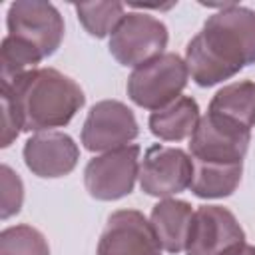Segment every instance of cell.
I'll list each match as a JSON object with an SVG mask.
<instances>
[{
    "label": "cell",
    "instance_id": "7a4b0ae2",
    "mask_svg": "<svg viewBox=\"0 0 255 255\" xmlns=\"http://www.w3.org/2000/svg\"><path fill=\"white\" fill-rule=\"evenodd\" d=\"M0 96L14 106L22 131L64 128L86 104L82 88L56 68H36L0 86Z\"/></svg>",
    "mask_w": 255,
    "mask_h": 255
},
{
    "label": "cell",
    "instance_id": "d6986e66",
    "mask_svg": "<svg viewBox=\"0 0 255 255\" xmlns=\"http://www.w3.org/2000/svg\"><path fill=\"white\" fill-rule=\"evenodd\" d=\"M0 255H50V245L36 227L22 223L2 229Z\"/></svg>",
    "mask_w": 255,
    "mask_h": 255
},
{
    "label": "cell",
    "instance_id": "7c38bea8",
    "mask_svg": "<svg viewBox=\"0 0 255 255\" xmlns=\"http://www.w3.org/2000/svg\"><path fill=\"white\" fill-rule=\"evenodd\" d=\"M26 167L44 179L68 175L80 157L78 143L64 131H38L30 135L22 149Z\"/></svg>",
    "mask_w": 255,
    "mask_h": 255
},
{
    "label": "cell",
    "instance_id": "ac0fdd59",
    "mask_svg": "<svg viewBox=\"0 0 255 255\" xmlns=\"http://www.w3.org/2000/svg\"><path fill=\"white\" fill-rule=\"evenodd\" d=\"M80 24L94 38H106L116 30V26L126 16L122 2H90L74 4Z\"/></svg>",
    "mask_w": 255,
    "mask_h": 255
},
{
    "label": "cell",
    "instance_id": "5b68a950",
    "mask_svg": "<svg viewBox=\"0 0 255 255\" xmlns=\"http://www.w3.org/2000/svg\"><path fill=\"white\" fill-rule=\"evenodd\" d=\"M139 177V145L106 151L88 161L84 169V185L94 199L116 201L133 191Z\"/></svg>",
    "mask_w": 255,
    "mask_h": 255
},
{
    "label": "cell",
    "instance_id": "7402d4cb",
    "mask_svg": "<svg viewBox=\"0 0 255 255\" xmlns=\"http://www.w3.org/2000/svg\"><path fill=\"white\" fill-rule=\"evenodd\" d=\"M233 255H255V247L253 245H249V243H245L237 253H233Z\"/></svg>",
    "mask_w": 255,
    "mask_h": 255
},
{
    "label": "cell",
    "instance_id": "30bf717a",
    "mask_svg": "<svg viewBox=\"0 0 255 255\" xmlns=\"http://www.w3.org/2000/svg\"><path fill=\"white\" fill-rule=\"evenodd\" d=\"M251 131L205 114L189 137V155L203 163H243Z\"/></svg>",
    "mask_w": 255,
    "mask_h": 255
},
{
    "label": "cell",
    "instance_id": "6da1fadb",
    "mask_svg": "<svg viewBox=\"0 0 255 255\" xmlns=\"http://www.w3.org/2000/svg\"><path fill=\"white\" fill-rule=\"evenodd\" d=\"M249 64H255V10L239 4H223L185 48L187 72L201 88L229 80Z\"/></svg>",
    "mask_w": 255,
    "mask_h": 255
},
{
    "label": "cell",
    "instance_id": "8fae6325",
    "mask_svg": "<svg viewBox=\"0 0 255 255\" xmlns=\"http://www.w3.org/2000/svg\"><path fill=\"white\" fill-rule=\"evenodd\" d=\"M96 255H161V245L141 211L118 209L108 217Z\"/></svg>",
    "mask_w": 255,
    "mask_h": 255
},
{
    "label": "cell",
    "instance_id": "52a82bcc",
    "mask_svg": "<svg viewBox=\"0 0 255 255\" xmlns=\"http://www.w3.org/2000/svg\"><path fill=\"white\" fill-rule=\"evenodd\" d=\"M8 34L32 44L44 58L52 56L64 40V18L50 2L18 0L6 14Z\"/></svg>",
    "mask_w": 255,
    "mask_h": 255
},
{
    "label": "cell",
    "instance_id": "4fadbf2b",
    "mask_svg": "<svg viewBox=\"0 0 255 255\" xmlns=\"http://www.w3.org/2000/svg\"><path fill=\"white\" fill-rule=\"evenodd\" d=\"M193 219V209L183 199H161L153 205L149 223L161 245V249L169 253L185 251L189 227Z\"/></svg>",
    "mask_w": 255,
    "mask_h": 255
},
{
    "label": "cell",
    "instance_id": "ffe728a7",
    "mask_svg": "<svg viewBox=\"0 0 255 255\" xmlns=\"http://www.w3.org/2000/svg\"><path fill=\"white\" fill-rule=\"evenodd\" d=\"M0 181H2V207H0V217L8 219L12 215H16L22 209V201H24V185L20 175L10 167V165H2L0 167Z\"/></svg>",
    "mask_w": 255,
    "mask_h": 255
},
{
    "label": "cell",
    "instance_id": "9c48e42d",
    "mask_svg": "<svg viewBox=\"0 0 255 255\" xmlns=\"http://www.w3.org/2000/svg\"><path fill=\"white\" fill-rule=\"evenodd\" d=\"M139 133L133 112L118 100L96 102L82 128V143L88 151H114L129 145Z\"/></svg>",
    "mask_w": 255,
    "mask_h": 255
},
{
    "label": "cell",
    "instance_id": "5bb4252c",
    "mask_svg": "<svg viewBox=\"0 0 255 255\" xmlns=\"http://www.w3.org/2000/svg\"><path fill=\"white\" fill-rule=\"evenodd\" d=\"M207 114L251 131L255 126V82L239 80L223 86L211 98Z\"/></svg>",
    "mask_w": 255,
    "mask_h": 255
},
{
    "label": "cell",
    "instance_id": "9a60e30c",
    "mask_svg": "<svg viewBox=\"0 0 255 255\" xmlns=\"http://www.w3.org/2000/svg\"><path fill=\"white\" fill-rule=\"evenodd\" d=\"M199 106L189 96H179L169 106L151 112L149 116V131L163 141H181L191 137L199 124Z\"/></svg>",
    "mask_w": 255,
    "mask_h": 255
},
{
    "label": "cell",
    "instance_id": "2e32d148",
    "mask_svg": "<svg viewBox=\"0 0 255 255\" xmlns=\"http://www.w3.org/2000/svg\"><path fill=\"white\" fill-rule=\"evenodd\" d=\"M243 173V163H203L193 161L191 191L201 199H219L231 195Z\"/></svg>",
    "mask_w": 255,
    "mask_h": 255
},
{
    "label": "cell",
    "instance_id": "8992f818",
    "mask_svg": "<svg viewBox=\"0 0 255 255\" xmlns=\"http://www.w3.org/2000/svg\"><path fill=\"white\" fill-rule=\"evenodd\" d=\"M245 245L237 217L221 205H201L193 211L185 255H233Z\"/></svg>",
    "mask_w": 255,
    "mask_h": 255
},
{
    "label": "cell",
    "instance_id": "3957f363",
    "mask_svg": "<svg viewBox=\"0 0 255 255\" xmlns=\"http://www.w3.org/2000/svg\"><path fill=\"white\" fill-rule=\"evenodd\" d=\"M187 66L173 52H163L161 56L133 68L128 78L129 100L145 110L157 112L179 98L187 86Z\"/></svg>",
    "mask_w": 255,
    "mask_h": 255
},
{
    "label": "cell",
    "instance_id": "ba28073f",
    "mask_svg": "<svg viewBox=\"0 0 255 255\" xmlns=\"http://www.w3.org/2000/svg\"><path fill=\"white\" fill-rule=\"evenodd\" d=\"M193 159L179 147L155 143L145 149L139 163L141 191L151 197L167 199L191 185Z\"/></svg>",
    "mask_w": 255,
    "mask_h": 255
},
{
    "label": "cell",
    "instance_id": "e0dca14e",
    "mask_svg": "<svg viewBox=\"0 0 255 255\" xmlns=\"http://www.w3.org/2000/svg\"><path fill=\"white\" fill-rule=\"evenodd\" d=\"M42 60L44 56L32 44L8 34L2 40V48H0V86L12 84L16 78L24 76L26 72L36 70V66Z\"/></svg>",
    "mask_w": 255,
    "mask_h": 255
},
{
    "label": "cell",
    "instance_id": "44dd1931",
    "mask_svg": "<svg viewBox=\"0 0 255 255\" xmlns=\"http://www.w3.org/2000/svg\"><path fill=\"white\" fill-rule=\"evenodd\" d=\"M0 100H2V143L0 145L8 147L22 131V124H20V118H18L14 106L10 104V100H6L2 96H0Z\"/></svg>",
    "mask_w": 255,
    "mask_h": 255
},
{
    "label": "cell",
    "instance_id": "277c9868",
    "mask_svg": "<svg viewBox=\"0 0 255 255\" xmlns=\"http://www.w3.org/2000/svg\"><path fill=\"white\" fill-rule=\"evenodd\" d=\"M169 34L165 24L145 12H128L110 34V54L122 66H141L163 54Z\"/></svg>",
    "mask_w": 255,
    "mask_h": 255
}]
</instances>
